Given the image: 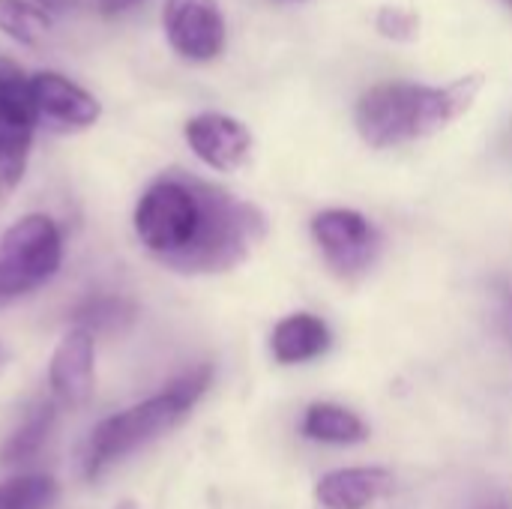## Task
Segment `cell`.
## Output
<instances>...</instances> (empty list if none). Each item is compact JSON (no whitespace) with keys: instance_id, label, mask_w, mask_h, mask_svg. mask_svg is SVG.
<instances>
[{"instance_id":"cell-1","label":"cell","mask_w":512,"mask_h":509,"mask_svg":"<svg viewBox=\"0 0 512 509\" xmlns=\"http://www.w3.org/2000/svg\"><path fill=\"white\" fill-rule=\"evenodd\" d=\"M141 246L177 273H225L264 237V213L189 174L153 180L132 216Z\"/></svg>"},{"instance_id":"cell-23","label":"cell","mask_w":512,"mask_h":509,"mask_svg":"<svg viewBox=\"0 0 512 509\" xmlns=\"http://www.w3.org/2000/svg\"><path fill=\"white\" fill-rule=\"evenodd\" d=\"M3 360H6V351H3V345H0V366H3Z\"/></svg>"},{"instance_id":"cell-16","label":"cell","mask_w":512,"mask_h":509,"mask_svg":"<svg viewBox=\"0 0 512 509\" xmlns=\"http://www.w3.org/2000/svg\"><path fill=\"white\" fill-rule=\"evenodd\" d=\"M48 15L36 3L27 0H0V33L21 45H39L48 33Z\"/></svg>"},{"instance_id":"cell-2","label":"cell","mask_w":512,"mask_h":509,"mask_svg":"<svg viewBox=\"0 0 512 509\" xmlns=\"http://www.w3.org/2000/svg\"><path fill=\"white\" fill-rule=\"evenodd\" d=\"M483 84L486 78L480 72L456 78L444 87L411 81L375 84L360 96L354 108V126L375 150L429 138L465 117L474 108Z\"/></svg>"},{"instance_id":"cell-5","label":"cell","mask_w":512,"mask_h":509,"mask_svg":"<svg viewBox=\"0 0 512 509\" xmlns=\"http://www.w3.org/2000/svg\"><path fill=\"white\" fill-rule=\"evenodd\" d=\"M36 120L30 78L9 57H0V198L24 180Z\"/></svg>"},{"instance_id":"cell-11","label":"cell","mask_w":512,"mask_h":509,"mask_svg":"<svg viewBox=\"0 0 512 509\" xmlns=\"http://www.w3.org/2000/svg\"><path fill=\"white\" fill-rule=\"evenodd\" d=\"M396 486L387 468H342L330 471L315 486V501L324 509H366L384 501Z\"/></svg>"},{"instance_id":"cell-3","label":"cell","mask_w":512,"mask_h":509,"mask_svg":"<svg viewBox=\"0 0 512 509\" xmlns=\"http://www.w3.org/2000/svg\"><path fill=\"white\" fill-rule=\"evenodd\" d=\"M210 381H213L210 366L189 369L186 375L171 381L162 393L105 417L87 438L84 477L99 480L108 468H114L135 450L147 447L150 441L162 438L177 423H183L189 417V411L198 405V399L207 393Z\"/></svg>"},{"instance_id":"cell-22","label":"cell","mask_w":512,"mask_h":509,"mask_svg":"<svg viewBox=\"0 0 512 509\" xmlns=\"http://www.w3.org/2000/svg\"><path fill=\"white\" fill-rule=\"evenodd\" d=\"M480 509H510L507 504H486V507H480Z\"/></svg>"},{"instance_id":"cell-14","label":"cell","mask_w":512,"mask_h":509,"mask_svg":"<svg viewBox=\"0 0 512 509\" xmlns=\"http://www.w3.org/2000/svg\"><path fill=\"white\" fill-rule=\"evenodd\" d=\"M303 435L321 444H360L369 438V429L354 411L333 402H315L303 417Z\"/></svg>"},{"instance_id":"cell-6","label":"cell","mask_w":512,"mask_h":509,"mask_svg":"<svg viewBox=\"0 0 512 509\" xmlns=\"http://www.w3.org/2000/svg\"><path fill=\"white\" fill-rule=\"evenodd\" d=\"M312 237L327 267L342 279H354L366 273L381 252L378 228L357 210L336 207V210L318 213L312 219Z\"/></svg>"},{"instance_id":"cell-25","label":"cell","mask_w":512,"mask_h":509,"mask_svg":"<svg viewBox=\"0 0 512 509\" xmlns=\"http://www.w3.org/2000/svg\"><path fill=\"white\" fill-rule=\"evenodd\" d=\"M504 3H510V6H512V0H504Z\"/></svg>"},{"instance_id":"cell-15","label":"cell","mask_w":512,"mask_h":509,"mask_svg":"<svg viewBox=\"0 0 512 509\" xmlns=\"http://www.w3.org/2000/svg\"><path fill=\"white\" fill-rule=\"evenodd\" d=\"M132 318H135V306L126 297H114V294L90 297L72 312L75 327H81L93 336L108 333V330H120V327L132 324Z\"/></svg>"},{"instance_id":"cell-21","label":"cell","mask_w":512,"mask_h":509,"mask_svg":"<svg viewBox=\"0 0 512 509\" xmlns=\"http://www.w3.org/2000/svg\"><path fill=\"white\" fill-rule=\"evenodd\" d=\"M132 3H138V0H99V9H102V12H108V15H114V12L129 9Z\"/></svg>"},{"instance_id":"cell-20","label":"cell","mask_w":512,"mask_h":509,"mask_svg":"<svg viewBox=\"0 0 512 509\" xmlns=\"http://www.w3.org/2000/svg\"><path fill=\"white\" fill-rule=\"evenodd\" d=\"M501 324H504V336L512 342V285L504 291V306H501Z\"/></svg>"},{"instance_id":"cell-10","label":"cell","mask_w":512,"mask_h":509,"mask_svg":"<svg viewBox=\"0 0 512 509\" xmlns=\"http://www.w3.org/2000/svg\"><path fill=\"white\" fill-rule=\"evenodd\" d=\"M30 90L39 117L57 129H87L102 114L99 99L60 72H36L30 78Z\"/></svg>"},{"instance_id":"cell-7","label":"cell","mask_w":512,"mask_h":509,"mask_svg":"<svg viewBox=\"0 0 512 509\" xmlns=\"http://www.w3.org/2000/svg\"><path fill=\"white\" fill-rule=\"evenodd\" d=\"M162 27L183 60L210 63L225 48V15L216 0H168Z\"/></svg>"},{"instance_id":"cell-13","label":"cell","mask_w":512,"mask_h":509,"mask_svg":"<svg viewBox=\"0 0 512 509\" xmlns=\"http://www.w3.org/2000/svg\"><path fill=\"white\" fill-rule=\"evenodd\" d=\"M54 420H57V402L54 399L36 402L0 447V465H24L36 459L54 429Z\"/></svg>"},{"instance_id":"cell-12","label":"cell","mask_w":512,"mask_h":509,"mask_svg":"<svg viewBox=\"0 0 512 509\" xmlns=\"http://www.w3.org/2000/svg\"><path fill=\"white\" fill-rule=\"evenodd\" d=\"M327 348H330V330L318 315H309V312L282 318L270 336V351L282 366L309 363L327 354Z\"/></svg>"},{"instance_id":"cell-4","label":"cell","mask_w":512,"mask_h":509,"mask_svg":"<svg viewBox=\"0 0 512 509\" xmlns=\"http://www.w3.org/2000/svg\"><path fill=\"white\" fill-rule=\"evenodd\" d=\"M63 261V234L45 213H27L0 237V309L45 285Z\"/></svg>"},{"instance_id":"cell-17","label":"cell","mask_w":512,"mask_h":509,"mask_svg":"<svg viewBox=\"0 0 512 509\" xmlns=\"http://www.w3.org/2000/svg\"><path fill=\"white\" fill-rule=\"evenodd\" d=\"M57 483L42 474L12 477L0 483V509H51L57 504Z\"/></svg>"},{"instance_id":"cell-24","label":"cell","mask_w":512,"mask_h":509,"mask_svg":"<svg viewBox=\"0 0 512 509\" xmlns=\"http://www.w3.org/2000/svg\"><path fill=\"white\" fill-rule=\"evenodd\" d=\"M291 3H303V0H291Z\"/></svg>"},{"instance_id":"cell-18","label":"cell","mask_w":512,"mask_h":509,"mask_svg":"<svg viewBox=\"0 0 512 509\" xmlns=\"http://www.w3.org/2000/svg\"><path fill=\"white\" fill-rule=\"evenodd\" d=\"M375 24L387 39H396V42H411L420 33V15L405 6H390V3L381 6Z\"/></svg>"},{"instance_id":"cell-9","label":"cell","mask_w":512,"mask_h":509,"mask_svg":"<svg viewBox=\"0 0 512 509\" xmlns=\"http://www.w3.org/2000/svg\"><path fill=\"white\" fill-rule=\"evenodd\" d=\"M186 141L204 165L225 174L243 168L252 156V132L237 117L219 111L195 114L186 123Z\"/></svg>"},{"instance_id":"cell-19","label":"cell","mask_w":512,"mask_h":509,"mask_svg":"<svg viewBox=\"0 0 512 509\" xmlns=\"http://www.w3.org/2000/svg\"><path fill=\"white\" fill-rule=\"evenodd\" d=\"M33 3L45 12H72L81 6V0H33Z\"/></svg>"},{"instance_id":"cell-8","label":"cell","mask_w":512,"mask_h":509,"mask_svg":"<svg viewBox=\"0 0 512 509\" xmlns=\"http://www.w3.org/2000/svg\"><path fill=\"white\" fill-rule=\"evenodd\" d=\"M96 378V339L93 333L72 327L51 354L48 384L51 399L66 408H84L93 396Z\"/></svg>"}]
</instances>
